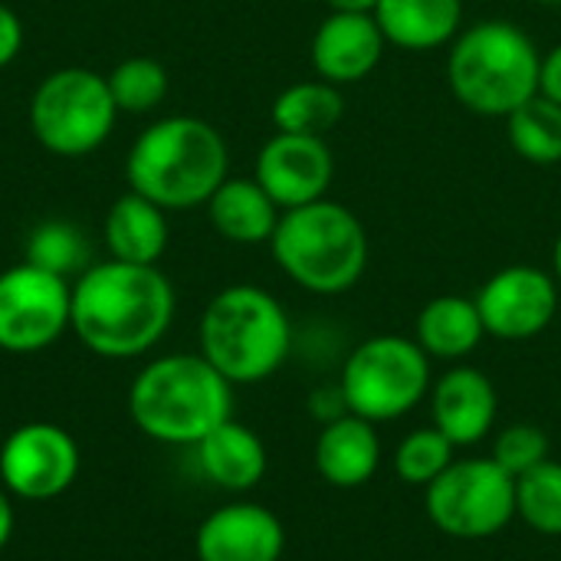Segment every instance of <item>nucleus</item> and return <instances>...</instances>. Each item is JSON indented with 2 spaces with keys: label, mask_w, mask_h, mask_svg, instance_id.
I'll return each instance as SVG.
<instances>
[{
  "label": "nucleus",
  "mask_w": 561,
  "mask_h": 561,
  "mask_svg": "<svg viewBox=\"0 0 561 561\" xmlns=\"http://www.w3.org/2000/svg\"><path fill=\"white\" fill-rule=\"evenodd\" d=\"M174 286L158 266L89 263L72 283L69 332L102 358L148 355L174 322Z\"/></svg>",
  "instance_id": "f257e3e1"
},
{
  "label": "nucleus",
  "mask_w": 561,
  "mask_h": 561,
  "mask_svg": "<svg viewBox=\"0 0 561 561\" xmlns=\"http://www.w3.org/2000/svg\"><path fill=\"white\" fill-rule=\"evenodd\" d=\"M128 191L145 194L164 210L204 207L230 178V151L224 135L194 115H168L151 122L125 158Z\"/></svg>",
  "instance_id": "f03ea898"
},
{
  "label": "nucleus",
  "mask_w": 561,
  "mask_h": 561,
  "mask_svg": "<svg viewBox=\"0 0 561 561\" xmlns=\"http://www.w3.org/2000/svg\"><path fill=\"white\" fill-rule=\"evenodd\" d=\"M128 414L148 440L197 447L233 417V385L201 352L161 355L135 375Z\"/></svg>",
  "instance_id": "7ed1b4c3"
},
{
  "label": "nucleus",
  "mask_w": 561,
  "mask_h": 561,
  "mask_svg": "<svg viewBox=\"0 0 561 561\" xmlns=\"http://www.w3.org/2000/svg\"><path fill=\"white\" fill-rule=\"evenodd\" d=\"M542 53L513 20H480L463 26L447 53V85L454 99L483 118H506L539 95Z\"/></svg>",
  "instance_id": "20e7f679"
},
{
  "label": "nucleus",
  "mask_w": 561,
  "mask_h": 561,
  "mask_svg": "<svg viewBox=\"0 0 561 561\" xmlns=\"http://www.w3.org/2000/svg\"><path fill=\"white\" fill-rule=\"evenodd\" d=\"M197 339L201 355L230 385H260L286 365L293 352V322L273 293L237 283L204 306Z\"/></svg>",
  "instance_id": "39448f33"
},
{
  "label": "nucleus",
  "mask_w": 561,
  "mask_h": 561,
  "mask_svg": "<svg viewBox=\"0 0 561 561\" xmlns=\"http://www.w3.org/2000/svg\"><path fill=\"white\" fill-rule=\"evenodd\" d=\"M276 266L312 296H342L358 286L368 266L365 224L339 201H316L283 210L273 240Z\"/></svg>",
  "instance_id": "423d86ee"
},
{
  "label": "nucleus",
  "mask_w": 561,
  "mask_h": 561,
  "mask_svg": "<svg viewBox=\"0 0 561 561\" xmlns=\"http://www.w3.org/2000/svg\"><path fill=\"white\" fill-rule=\"evenodd\" d=\"M431 365L424 348L404 335L388 332L358 342L339 375L348 411L371 424L408 417L431 394Z\"/></svg>",
  "instance_id": "0eeeda50"
},
{
  "label": "nucleus",
  "mask_w": 561,
  "mask_h": 561,
  "mask_svg": "<svg viewBox=\"0 0 561 561\" xmlns=\"http://www.w3.org/2000/svg\"><path fill=\"white\" fill-rule=\"evenodd\" d=\"M118 115L108 79L85 66H66L43 76L30 99L33 138L59 158H82L102 148Z\"/></svg>",
  "instance_id": "6e6552de"
},
{
  "label": "nucleus",
  "mask_w": 561,
  "mask_h": 561,
  "mask_svg": "<svg viewBox=\"0 0 561 561\" xmlns=\"http://www.w3.org/2000/svg\"><path fill=\"white\" fill-rule=\"evenodd\" d=\"M424 510L450 539H493L516 519V480L490 457L454 460L424 490Z\"/></svg>",
  "instance_id": "1a4fd4ad"
},
{
  "label": "nucleus",
  "mask_w": 561,
  "mask_h": 561,
  "mask_svg": "<svg viewBox=\"0 0 561 561\" xmlns=\"http://www.w3.org/2000/svg\"><path fill=\"white\" fill-rule=\"evenodd\" d=\"M69 279L26 260L0 273V352L33 355L56 345L69 332Z\"/></svg>",
  "instance_id": "9d476101"
},
{
  "label": "nucleus",
  "mask_w": 561,
  "mask_h": 561,
  "mask_svg": "<svg viewBox=\"0 0 561 561\" xmlns=\"http://www.w3.org/2000/svg\"><path fill=\"white\" fill-rule=\"evenodd\" d=\"M79 477V447L69 431L49 421H30L0 444V483L10 496L46 503L62 496Z\"/></svg>",
  "instance_id": "9b49d317"
},
{
  "label": "nucleus",
  "mask_w": 561,
  "mask_h": 561,
  "mask_svg": "<svg viewBox=\"0 0 561 561\" xmlns=\"http://www.w3.org/2000/svg\"><path fill=\"white\" fill-rule=\"evenodd\" d=\"M473 299L490 339L529 342L556 322L561 286L549 270L513 263L496 270Z\"/></svg>",
  "instance_id": "f8f14e48"
},
{
  "label": "nucleus",
  "mask_w": 561,
  "mask_h": 561,
  "mask_svg": "<svg viewBox=\"0 0 561 561\" xmlns=\"http://www.w3.org/2000/svg\"><path fill=\"white\" fill-rule=\"evenodd\" d=\"M253 178L276 201L279 210L316 204L329 194L335 178V158L319 135L276 131L256 154Z\"/></svg>",
  "instance_id": "ddd939ff"
},
{
  "label": "nucleus",
  "mask_w": 561,
  "mask_h": 561,
  "mask_svg": "<svg viewBox=\"0 0 561 561\" xmlns=\"http://www.w3.org/2000/svg\"><path fill=\"white\" fill-rule=\"evenodd\" d=\"M283 552L286 529L279 516L250 500L217 506L194 536L197 561H279Z\"/></svg>",
  "instance_id": "4468645a"
},
{
  "label": "nucleus",
  "mask_w": 561,
  "mask_h": 561,
  "mask_svg": "<svg viewBox=\"0 0 561 561\" xmlns=\"http://www.w3.org/2000/svg\"><path fill=\"white\" fill-rule=\"evenodd\" d=\"M431 424L457 447L483 444L500 417V394L486 371L473 365H450L431 385Z\"/></svg>",
  "instance_id": "2eb2a0df"
},
{
  "label": "nucleus",
  "mask_w": 561,
  "mask_h": 561,
  "mask_svg": "<svg viewBox=\"0 0 561 561\" xmlns=\"http://www.w3.org/2000/svg\"><path fill=\"white\" fill-rule=\"evenodd\" d=\"M388 39L375 13H329L312 33V69L332 85H355L368 79L385 59Z\"/></svg>",
  "instance_id": "dca6fc26"
},
{
  "label": "nucleus",
  "mask_w": 561,
  "mask_h": 561,
  "mask_svg": "<svg viewBox=\"0 0 561 561\" xmlns=\"http://www.w3.org/2000/svg\"><path fill=\"white\" fill-rule=\"evenodd\" d=\"M316 473L335 490H358L365 486L381 467V437L378 424L345 414L332 424H322L316 447H312Z\"/></svg>",
  "instance_id": "f3484780"
},
{
  "label": "nucleus",
  "mask_w": 561,
  "mask_h": 561,
  "mask_svg": "<svg viewBox=\"0 0 561 561\" xmlns=\"http://www.w3.org/2000/svg\"><path fill=\"white\" fill-rule=\"evenodd\" d=\"M194 454L201 473L224 493H250L253 486L263 483L270 467V454L260 434L233 417L214 427L194 447Z\"/></svg>",
  "instance_id": "a211bd4d"
},
{
  "label": "nucleus",
  "mask_w": 561,
  "mask_h": 561,
  "mask_svg": "<svg viewBox=\"0 0 561 561\" xmlns=\"http://www.w3.org/2000/svg\"><path fill=\"white\" fill-rule=\"evenodd\" d=\"M486 339L477 299L444 293L424 302V309L414 319V342L424 348L431 362L460 365L467 362Z\"/></svg>",
  "instance_id": "6ab92c4d"
},
{
  "label": "nucleus",
  "mask_w": 561,
  "mask_h": 561,
  "mask_svg": "<svg viewBox=\"0 0 561 561\" xmlns=\"http://www.w3.org/2000/svg\"><path fill=\"white\" fill-rule=\"evenodd\" d=\"M375 20L388 46L431 53L450 46L463 30V0H378Z\"/></svg>",
  "instance_id": "aec40b11"
},
{
  "label": "nucleus",
  "mask_w": 561,
  "mask_h": 561,
  "mask_svg": "<svg viewBox=\"0 0 561 561\" xmlns=\"http://www.w3.org/2000/svg\"><path fill=\"white\" fill-rule=\"evenodd\" d=\"M102 237H105V250L112 260L158 266V260L168 250V237H171L168 210L158 207L154 201H148L145 194L128 191L108 207Z\"/></svg>",
  "instance_id": "412c9836"
},
{
  "label": "nucleus",
  "mask_w": 561,
  "mask_h": 561,
  "mask_svg": "<svg viewBox=\"0 0 561 561\" xmlns=\"http://www.w3.org/2000/svg\"><path fill=\"white\" fill-rule=\"evenodd\" d=\"M204 207H207L210 227L224 240L240 243V247L270 243L283 217V210L276 207V201L263 191L256 178H227Z\"/></svg>",
  "instance_id": "4be33fe9"
},
{
  "label": "nucleus",
  "mask_w": 561,
  "mask_h": 561,
  "mask_svg": "<svg viewBox=\"0 0 561 561\" xmlns=\"http://www.w3.org/2000/svg\"><path fill=\"white\" fill-rule=\"evenodd\" d=\"M273 125L276 131H289V135H319L325 138L345 115V99L342 89L325 82V79H306V82H293L286 85L276 99H273Z\"/></svg>",
  "instance_id": "5701e85b"
},
{
  "label": "nucleus",
  "mask_w": 561,
  "mask_h": 561,
  "mask_svg": "<svg viewBox=\"0 0 561 561\" xmlns=\"http://www.w3.org/2000/svg\"><path fill=\"white\" fill-rule=\"evenodd\" d=\"M506 138L510 148L536 164L552 168L561 161V105L549 95H533L513 115H506Z\"/></svg>",
  "instance_id": "b1692460"
},
{
  "label": "nucleus",
  "mask_w": 561,
  "mask_h": 561,
  "mask_svg": "<svg viewBox=\"0 0 561 561\" xmlns=\"http://www.w3.org/2000/svg\"><path fill=\"white\" fill-rule=\"evenodd\" d=\"M26 263L49 270L62 279L79 276L89 266L85 233L66 220H43L26 237Z\"/></svg>",
  "instance_id": "393cba45"
},
{
  "label": "nucleus",
  "mask_w": 561,
  "mask_h": 561,
  "mask_svg": "<svg viewBox=\"0 0 561 561\" xmlns=\"http://www.w3.org/2000/svg\"><path fill=\"white\" fill-rule=\"evenodd\" d=\"M454 460H457V447L431 424V427H417L398 440V447L391 454V470L401 483L427 490Z\"/></svg>",
  "instance_id": "a878e982"
},
{
  "label": "nucleus",
  "mask_w": 561,
  "mask_h": 561,
  "mask_svg": "<svg viewBox=\"0 0 561 561\" xmlns=\"http://www.w3.org/2000/svg\"><path fill=\"white\" fill-rule=\"evenodd\" d=\"M516 519L539 536H561V463L546 460L516 477Z\"/></svg>",
  "instance_id": "bb28decb"
},
{
  "label": "nucleus",
  "mask_w": 561,
  "mask_h": 561,
  "mask_svg": "<svg viewBox=\"0 0 561 561\" xmlns=\"http://www.w3.org/2000/svg\"><path fill=\"white\" fill-rule=\"evenodd\" d=\"M105 79L115 108L128 115H148L168 95V69L151 56H128Z\"/></svg>",
  "instance_id": "cd10ccee"
},
{
  "label": "nucleus",
  "mask_w": 561,
  "mask_h": 561,
  "mask_svg": "<svg viewBox=\"0 0 561 561\" xmlns=\"http://www.w3.org/2000/svg\"><path fill=\"white\" fill-rule=\"evenodd\" d=\"M552 457V444H549V434L536 424H510L503 431H496L493 437V450H490V460L500 463L513 480L536 470L539 463H546Z\"/></svg>",
  "instance_id": "c85d7f7f"
},
{
  "label": "nucleus",
  "mask_w": 561,
  "mask_h": 561,
  "mask_svg": "<svg viewBox=\"0 0 561 561\" xmlns=\"http://www.w3.org/2000/svg\"><path fill=\"white\" fill-rule=\"evenodd\" d=\"M309 414H312L319 424H332V421L352 414V411H348V401H345V394H342V385H339V381H335V385H319V388L309 394Z\"/></svg>",
  "instance_id": "c756f323"
},
{
  "label": "nucleus",
  "mask_w": 561,
  "mask_h": 561,
  "mask_svg": "<svg viewBox=\"0 0 561 561\" xmlns=\"http://www.w3.org/2000/svg\"><path fill=\"white\" fill-rule=\"evenodd\" d=\"M23 49V20L16 10L0 3V69H7Z\"/></svg>",
  "instance_id": "7c9ffc66"
},
{
  "label": "nucleus",
  "mask_w": 561,
  "mask_h": 561,
  "mask_svg": "<svg viewBox=\"0 0 561 561\" xmlns=\"http://www.w3.org/2000/svg\"><path fill=\"white\" fill-rule=\"evenodd\" d=\"M539 92L549 95L552 102L561 105V43H556L549 53H542V79H539Z\"/></svg>",
  "instance_id": "2f4dec72"
},
{
  "label": "nucleus",
  "mask_w": 561,
  "mask_h": 561,
  "mask_svg": "<svg viewBox=\"0 0 561 561\" xmlns=\"http://www.w3.org/2000/svg\"><path fill=\"white\" fill-rule=\"evenodd\" d=\"M13 526H16V516H13V496L3 490L0 483V552L7 549V542L13 539Z\"/></svg>",
  "instance_id": "473e14b6"
},
{
  "label": "nucleus",
  "mask_w": 561,
  "mask_h": 561,
  "mask_svg": "<svg viewBox=\"0 0 561 561\" xmlns=\"http://www.w3.org/2000/svg\"><path fill=\"white\" fill-rule=\"evenodd\" d=\"M332 13H375L378 0H325Z\"/></svg>",
  "instance_id": "72a5a7b5"
},
{
  "label": "nucleus",
  "mask_w": 561,
  "mask_h": 561,
  "mask_svg": "<svg viewBox=\"0 0 561 561\" xmlns=\"http://www.w3.org/2000/svg\"><path fill=\"white\" fill-rule=\"evenodd\" d=\"M552 276L559 279L561 286V233L559 240H556V247H552Z\"/></svg>",
  "instance_id": "f704fd0d"
},
{
  "label": "nucleus",
  "mask_w": 561,
  "mask_h": 561,
  "mask_svg": "<svg viewBox=\"0 0 561 561\" xmlns=\"http://www.w3.org/2000/svg\"><path fill=\"white\" fill-rule=\"evenodd\" d=\"M539 3H546V7H561V0H539Z\"/></svg>",
  "instance_id": "c9c22d12"
}]
</instances>
